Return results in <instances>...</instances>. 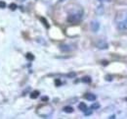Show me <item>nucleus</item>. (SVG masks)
I'll list each match as a JSON object with an SVG mask.
<instances>
[{
	"label": "nucleus",
	"instance_id": "7",
	"mask_svg": "<svg viewBox=\"0 0 127 119\" xmlns=\"http://www.w3.org/2000/svg\"><path fill=\"white\" fill-rule=\"evenodd\" d=\"M63 110L65 112V113H72V112H73V108H72L71 106H69V105L64 106V107L63 108Z\"/></svg>",
	"mask_w": 127,
	"mask_h": 119
},
{
	"label": "nucleus",
	"instance_id": "14",
	"mask_svg": "<svg viewBox=\"0 0 127 119\" xmlns=\"http://www.w3.org/2000/svg\"><path fill=\"white\" fill-rule=\"evenodd\" d=\"M99 107H100V103H98V102H94L91 105V109H98Z\"/></svg>",
	"mask_w": 127,
	"mask_h": 119
},
{
	"label": "nucleus",
	"instance_id": "26",
	"mask_svg": "<svg viewBox=\"0 0 127 119\" xmlns=\"http://www.w3.org/2000/svg\"><path fill=\"white\" fill-rule=\"evenodd\" d=\"M100 1H104V0H100Z\"/></svg>",
	"mask_w": 127,
	"mask_h": 119
},
{
	"label": "nucleus",
	"instance_id": "18",
	"mask_svg": "<svg viewBox=\"0 0 127 119\" xmlns=\"http://www.w3.org/2000/svg\"><path fill=\"white\" fill-rule=\"evenodd\" d=\"M6 7V3L4 1H0V8H5Z\"/></svg>",
	"mask_w": 127,
	"mask_h": 119
},
{
	"label": "nucleus",
	"instance_id": "10",
	"mask_svg": "<svg viewBox=\"0 0 127 119\" xmlns=\"http://www.w3.org/2000/svg\"><path fill=\"white\" fill-rule=\"evenodd\" d=\"M78 108H79L81 111H85L87 109V105L84 102H80L79 105H78Z\"/></svg>",
	"mask_w": 127,
	"mask_h": 119
},
{
	"label": "nucleus",
	"instance_id": "4",
	"mask_svg": "<svg viewBox=\"0 0 127 119\" xmlns=\"http://www.w3.org/2000/svg\"><path fill=\"white\" fill-rule=\"evenodd\" d=\"M100 29V23L97 22V21H93L91 22V30L94 32V33H97Z\"/></svg>",
	"mask_w": 127,
	"mask_h": 119
},
{
	"label": "nucleus",
	"instance_id": "1",
	"mask_svg": "<svg viewBox=\"0 0 127 119\" xmlns=\"http://www.w3.org/2000/svg\"><path fill=\"white\" fill-rule=\"evenodd\" d=\"M82 15H83V11L82 10H80L79 12H73V13H70L67 16L66 20H67L68 23L76 24V23H78L80 20L82 19Z\"/></svg>",
	"mask_w": 127,
	"mask_h": 119
},
{
	"label": "nucleus",
	"instance_id": "11",
	"mask_svg": "<svg viewBox=\"0 0 127 119\" xmlns=\"http://www.w3.org/2000/svg\"><path fill=\"white\" fill-rule=\"evenodd\" d=\"M81 81H82L83 83H86V84H90V83H91V78H90V77H88V76H86V77H83Z\"/></svg>",
	"mask_w": 127,
	"mask_h": 119
},
{
	"label": "nucleus",
	"instance_id": "24",
	"mask_svg": "<svg viewBox=\"0 0 127 119\" xmlns=\"http://www.w3.org/2000/svg\"><path fill=\"white\" fill-rule=\"evenodd\" d=\"M20 1H22V2H24V1H26V0H20Z\"/></svg>",
	"mask_w": 127,
	"mask_h": 119
},
{
	"label": "nucleus",
	"instance_id": "9",
	"mask_svg": "<svg viewBox=\"0 0 127 119\" xmlns=\"http://www.w3.org/2000/svg\"><path fill=\"white\" fill-rule=\"evenodd\" d=\"M38 97H39V92L38 91H34V92H32V94H31V99H32V100L37 99Z\"/></svg>",
	"mask_w": 127,
	"mask_h": 119
},
{
	"label": "nucleus",
	"instance_id": "12",
	"mask_svg": "<svg viewBox=\"0 0 127 119\" xmlns=\"http://www.w3.org/2000/svg\"><path fill=\"white\" fill-rule=\"evenodd\" d=\"M26 57H27V59H28V60H31V61H32V60H34V55H33L32 53H31V52L27 53Z\"/></svg>",
	"mask_w": 127,
	"mask_h": 119
},
{
	"label": "nucleus",
	"instance_id": "20",
	"mask_svg": "<svg viewBox=\"0 0 127 119\" xmlns=\"http://www.w3.org/2000/svg\"><path fill=\"white\" fill-rule=\"evenodd\" d=\"M75 76H76L75 73H70V74L67 75V77H69V78H73V77H75Z\"/></svg>",
	"mask_w": 127,
	"mask_h": 119
},
{
	"label": "nucleus",
	"instance_id": "23",
	"mask_svg": "<svg viewBox=\"0 0 127 119\" xmlns=\"http://www.w3.org/2000/svg\"><path fill=\"white\" fill-rule=\"evenodd\" d=\"M111 119H113V118H115V115H111V117H110Z\"/></svg>",
	"mask_w": 127,
	"mask_h": 119
},
{
	"label": "nucleus",
	"instance_id": "5",
	"mask_svg": "<svg viewBox=\"0 0 127 119\" xmlns=\"http://www.w3.org/2000/svg\"><path fill=\"white\" fill-rule=\"evenodd\" d=\"M84 99H86V100L89 101V102H94V101H96L97 97H96L94 94H90V93H88V94L84 95Z\"/></svg>",
	"mask_w": 127,
	"mask_h": 119
},
{
	"label": "nucleus",
	"instance_id": "2",
	"mask_svg": "<svg viewBox=\"0 0 127 119\" xmlns=\"http://www.w3.org/2000/svg\"><path fill=\"white\" fill-rule=\"evenodd\" d=\"M117 29L121 32L127 31V15L125 16V18L117 21Z\"/></svg>",
	"mask_w": 127,
	"mask_h": 119
},
{
	"label": "nucleus",
	"instance_id": "13",
	"mask_svg": "<svg viewBox=\"0 0 127 119\" xmlns=\"http://www.w3.org/2000/svg\"><path fill=\"white\" fill-rule=\"evenodd\" d=\"M40 21H41V22H42V23L44 24V26H45V27H46L47 29H48V28H49V27H50V26H49V24H48L47 20H46L45 18L41 17V18H40Z\"/></svg>",
	"mask_w": 127,
	"mask_h": 119
},
{
	"label": "nucleus",
	"instance_id": "21",
	"mask_svg": "<svg viewBox=\"0 0 127 119\" xmlns=\"http://www.w3.org/2000/svg\"><path fill=\"white\" fill-rule=\"evenodd\" d=\"M41 101H42V102H48V101H49V98H48V97H43V98L41 99Z\"/></svg>",
	"mask_w": 127,
	"mask_h": 119
},
{
	"label": "nucleus",
	"instance_id": "15",
	"mask_svg": "<svg viewBox=\"0 0 127 119\" xmlns=\"http://www.w3.org/2000/svg\"><path fill=\"white\" fill-rule=\"evenodd\" d=\"M84 113H85V115H86V116H89V115H91V114H92V109H88V108H87V109L84 111Z\"/></svg>",
	"mask_w": 127,
	"mask_h": 119
},
{
	"label": "nucleus",
	"instance_id": "19",
	"mask_svg": "<svg viewBox=\"0 0 127 119\" xmlns=\"http://www.w3.org/2000/svg\"><path fill=\"white\" fill-rule=\"evenodd\" d=\"M105 79H106V81H111V80H112V77H111V75H107V76L105 77Z\"/></svg>",
	"mask_w": 127,
	"mask_h": 119
},
{
	"label": "nucleus",
	"instance_id": "22",
	"mask_svg": "<svg viewBox=\"0 0 127 119\" xmlns=\"http://www.w3.org/2000/svg\"><path fill=\"white\" fill-rule=\"evenodd\" d=\"M108 64H109V62H108V61H103V65H105V66H106V65H108Z\"/></svg>",
	"mask_w": 127,
	"mask_h": 119
},
{
	"label": "nucleus",
	"instance_id": "8",
	"mask_svg": "<svg viewBox=\"0 0 127 119\" xmlns=\"http://www.w3.org/2000/svg\"><path fill=\"white\" fill-rule=\"evenodd\" d=\"M96 12L98 13V15H103V14H104V7H103L102 5L98 6V7H97V10H96Z\"/></svg>",
	"mask_w": 127,
	"mask_h": 119
},
{
	"label": "nucleus",
	"instance_id": "17",
	"mask_svg": "<svg viewBox=\"0 0 127 119\" xmlns=\"http://www.w3.org/2000/svg\"><path fill=\"white\" fill-rule=\"evenodd\" d=\"M55 84H56V86H57V87H59V86L62 85V82H61L59 79H56V80H55Z\"/></svg>",
	"mask_w": 127,
	"mask_h": 119
},
{
	"label": "nucleus",
	"instance_id": "6",
	"mask_svg": "<svg viewBox=\"0 0 127 119\" xmlns=\"http://www.w3.org/2000/svg\"><path fill=\"white\" fill-rule=\"evenodd\" d=\"M60 49L63 51V52H68L72 49V47L68 44H61L60 45Z\"/></svg>",
	"mask_w": 127,
	"mask_h": 119
},
{
	"label": "nucleus",
	"instance_id": "27",
	"mask_svg": "<svg viewBox=\"0 0 127 119\" xmlns=\"http://www.w3.org/2000/svg\"><path fill=\"white\" fill-rule=\"evenodd\" d=\"M60 1H64V0H60Z\"/></svg>",
	"mask_w": 127,
	"mask_h": 119
},
{
	"label": "nucleus",
	"instance_id": "16",
	"mask_svg": "<svg viewBox=\"0 0 127 119\" xmlns=\"http://www.w3.org/2000/svg\"><path fill=\"white\" fill-rule=\"evenodd\" d=\"M9 8L12 10V11H15L17 9V5L15 3H12V4H10V6H9Z\"/></svg>",
	"mask_w": 127,
	"mask_h": 119
},
{
	"label": "nucleus",
	"instance_id": "25",
	"mask_svg": "<svg viewBox=\"0 0 127 119\" xmlns=\"http://www.w3.org/2000/svg\"><path fill=\"white\" fill-rule=\"evenodd\" d=\"M125 102H127V98H125Z\"/></svg>",
	"mask_w": 127,
	"mask_h": 119
},
{
	"label": "nucleus",
	"instance_id": "3",
	"mask_svg": "<svg viewBox=\"0 0 127 119\" xmlns=\"http://www.w3.org/2000/svg\"><path fill=\"white\" fill-rule=\"evenodd\" d=\"M97 47L99 49H108L109 48V44L106 40L104 39H100L98 42H97Z\"/></svg>",
	"mask_w": 127,
	"mask_h": 119
}]
</instances>
